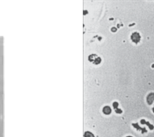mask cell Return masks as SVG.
Masks as SVG:
<instances>
[{
    "label": "cell",
    "instance_id": "6da1fadb",
    "mask_svg": "<svg viewBox=\"0 0 154 137\" xmlns=\"http://www.w3.org/2000/svg\"><path fill=\"white\" fill-rule=\"evenodd\" d=\"M85 133L88 134V135H85V137H94V135H93L91 133V132H85Z\"/></svg>",
    "mask_w": 154,
    "mask_h": 137
}]
</instances>
